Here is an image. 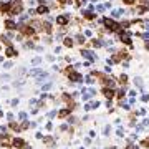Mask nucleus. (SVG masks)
I'll return each mask as SVG.
<instances>
[{
	"instance_id": "39448f33",
	"label": "nucleus",
	"mask_w": 149,
	"mask_h": 149,
	"mask_svg": "<svg viewBox=\"0 0 149 149\" xmlns=\"http://www.w3.org/2000/svg\"><path fill=\"white\" fill-rule=\"evenodd\" d=\"M35 13H37V15H47V13H50V7L45 5V3H42V5H38V7H37Z\"/></svg>"
},
{
	"instance_id": "f8f14e48",
	"label": "nucleus",
	"mask_w": 149,
	"mask_h": 149,
	"mask_svg": "<svg viewBox=\"0 0 149 149\" xmlns=\"http://www.w3.org/2000/svg\"><path fill=\"white\" fill-rule=\"evenodd\" d=\"M70 111H71L70 108H68V109H61V111L58 113V116H60V118H66V116L70 114Z\"/></svg>"
},
{
	"instance_id": "2eb2a0df",
	"label": "nucleus",
	"mask_w": 149,
	"mask_h": 149,
	"mask_svg": "<svg viewBox=\"0 0 149 149\" xmlns=\"http://www.w3.org/2000/svg\"><path fill=\"white\" fill-rule=\"evenodd\" d=\"M124 5H134V0H123Z\"/></svg>"
},
{
	"instance_id": "6e6552de",
	"label": "nucleus",
	"mask_w": 149,
	"mask_h": 149,
	"mask_svg": "<svg viewBox=\"0 0 149 149\" xmlns=\"http://www.w3.org/2000/svg\"><path fill=\"white\" fill-rule=\"evenodd\" d=\"M43 32L48 33V35L53 32V28H52V23H50V22H45V20H43Z\"/></svg>"
},
{
	"instance_id": "ddd939ff",
	"label": "nucleus",
	"mask_w": 149,
	"mask_h": 149,
	"mask_svg": "<svg viewBox=\"0 0 149 149\" xmlns=\"http://www.w3.org/2000/svg\"><path fill=\"white\" fill-rule=\"evenodd\" d=\"M119 83H121V85H126V83H128V76H126V74H121V76H119Z\"/></svg>"
},
{
	"instance_id": "1a4fd4ad",
	"label": "nucleus",
	"mask_w": 149,
	"mask_h": 149,
	"mask_svg": "<svg viewBox=\"0 0 149 149\" xmlns=\"http://www.w3.org/2000/svg\"><path fill=\"white\" fill-rule=\"evenodd\" d=\"M74 45V42H73V38H70V37H66V38H63V47H66V48H71Z\"/></svg>"
},
{
	"instance_id": "f257e3e1",
	"label": "nucleus",
	"mask_w": 149,
	"mask_h": 149,
	"mask_svg": "<svg viewBox=\"0 0 149 149\" xmlns=\"http://www.w3.org/2000/svg\"><path fill=\"white\" fill-rule=\"evenodd\" d=\"M103 23H104V27H106L108 32H118V30L121 28V25H119L118 22L111 20V18H104V20H103Z\"/></svg>"
},
{
	"instance_id": "20e7f679",
	"label": "nucleus",
	"mask_w": 149,
	"mask_h": 149,
	"mask_svg": "<svg viewBox=\"0 0 149 149\" xmlns=\"http://www.w3.org/2000/svg\"><path fill=\"white\" fill-rule=\"evenodd\" d=\"M17 55H18V52L13 48V45L5 47V56H7V58H13V56H17Z\"/></svg>"
},
{
	"instance_id": "9d476101",
	"label": "nucleus",
	"mask_w": 149,
	"mask_h": 149,
	"mask_svg": "<svg viewBox=\"0 0 149 149\" xmlns=\"http://www.w3.org/2000/svg\"><path fill=\"white\" fill-rule=\"evenodd\" d=\"M83 17H85V18H88V20H95V18H96V13H93V12H85V10H83Z\"/></svg>"
},
{
	"instance_id": "9b49d317",
	"label": "nucleus",
	"mask_w": 149,
	"mask_h": 149,
	"mask_svg": "<svg viewBox=\"0 0 149 149\" xmlns=\"http://www.w3.org/2000/svg\"><path fill=\"white\" fill-rule=\"evenodd\" d=\"M74 38H76V42L80 43V45H83V43L86 42V37H85V35H83V33H78V35H76V37H74Z\"/></svg>"
},
{
	"instance_id": "7ed1b4c3",
	"label": "nucleus",
	"mask_w": 149,
	"mask_h": 149,
	"mask_svg": "<svg viewBox=\"0 0 149 149\" xmlns=\"http://www.w3.org/2000/svg\"><path fill=\"white\" fill-rule=\"evenodd\" d=\"M3 27H5V30H8V32H13V30H18V23H17L13 18H5V20H3Z\"/></svg>"
},
{
	"instance_id": "0eeeda50",
	"label": "nucleus",
	"mask_w": 149,
	"mask_h": 149,
	"mask_svg": "<svg viewBox=\"0 0 149 149\" xmlns=\"http://www.w3.org/2000/svg\"><path fill=\"white\" fill-rule=\"evenodd\" d=\"M12 146L15 149H23L25 148V141L20 139V138H15V139H12Z\"/></svg>"
},
{
	"instance_id": "423d86ee",
	"label": "nucleus",
	"mask_w": 149,
	"mask_h": 149,
	"mask_svg": "<svg viewBox=\"0 0 149 149\" xmlns=\"http://www.w3.org/2000/svg\"><path fill=\"white\" fill-rule=\"evenodd\" d=\"M103 95L106 96L108 100H113V98L116 96V91H114V88H108V86H104V88H103Z\"/></svg>"
},
{
	"instance_id": "f03ea898",
	"label": "nucleus",
	"mask_w": 149,
	"mask_h": 149,
	"mask_svg": "<svg viewBox=\"0 0 149 149\" xmlns=\"http://www.w3.org/2000/svg\"><path fill=\"white\" fill-rule=\"evenodd\" d=\"M68 23H70V15L68 13H61V15L56 17V25H58L60 28L68 27Z\"/></svg>"
},
{
	"instance_id": "4468645a",
	"label": "nucleus",
	"mask_w": 149,
	"mask_h": 149,
	"mask_svg": "<svg viewBox=\"0 0 149 149\" xmlns=\"http://www.w3.org/2000/svg\"><path fill=\"white\" fill-rule=\"evenodd\" d=\"M10 128L13 129V131H20V126H18L17 123H10Z\"/></svg>"
}]
</instances>
